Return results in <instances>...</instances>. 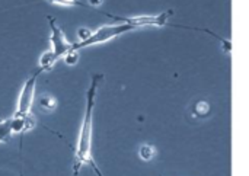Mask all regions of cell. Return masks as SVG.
<instances>
[{
  "instance_id": "cell-1",
  "label": "cell",
  "mask_w": 249,
  "mask_h": 176,
  "mask_svg": "<svg viewBox=\"0 0 249 176\" xmlns=\"http://www.w3.org/2000/svg\"><path fill=\"white\" fill-rule=\"evenodd\" d=\"M104 80V74H93L90 80V86L86 92V109L83 115V121L79 131V140L74 152L73 160V176L79 174L83 165H93L95 160L92 158V136H93V108L96 102V93L99 83Z\"/></svg>"
},
{
  "instance_id": "cell-13",
  "label": "cell",
  "mask_w": 249,
  "mask_h": 176,
  "mask_svg": "<svg viewBox=\"0 0 249 176\" xmlns=\"http://www.w3.org/2000/svg\"><path fill=\"white\" fill-rule=\"evenodd\" d=\"M90 35H92V31L88 28H79L77 29V36L80 38V41H86L88 38H90Z\"/></svg>"
},
{
  "instance_id": "cell-6",
  "label": "cell",
  "mask_w": 249,
  "mask_h": 176,
  "mask_svg": "<svg viewBox=\"0 0 249 176\" xmlns=\"http://www.w3.org/2000/svg\"><path fill=\"white\" fill-rule=\"evenodd\" d=\"M55 61H57V58L54 57L53 51H51V50H50V51H45V53L39 57L38 69H39L41 71H48V70H51V69L54 67Z\"/></svg>"
},
{
  "instance_id": "cell-11",
  "label": "cell",
  "mask_w": 249,
  "mask_h": 176,
  "mask_svg": "<svg viewBox=\"0 0 249 176\" xmlns=\"http://www.w3.org/2000/svg\"><path fill=\"white\" fill-rule=\"evenodd\" d=\"M38 102H39V106H41L42 109H47V111H53V109H55V106H57V101H55L53 96H48V95L41 96Z\"/></svg>"
},
{
  "instance_id": "cell-9",
  "label": "cell",
  "mask_w": 249,
  "mask_h": 176,
  "mask_svg": "<svg viewBox=\"0 0 249 176\" xmlns=\"http://www.w3.org/2000/svg\"><path fill=\"white\" fill-rule=\"evenodd\" d=\"M139 155H140V159L144 160V162H150L155 159L156 156V149L152 146V144H143L139 150Z\"/></svg>"
},
{
  "instance_id": "cell-7",
  "label": "cell",
  "mask_w": 249,
  "mask_h": 176,
  "mask_svg": "<svg viewBox=\"0 0 249 176\" xmlns=\"http://www.w3.org/2000/svg\"><path fill=\"white\" fill-rule=\"evenodd\" d=\"M210 112H212V106L207 101H198L193 106V115L197 118H206L210 115Z\"/></svg>"
},
{
  "instance_id": "cell-3",
  "label": "cell",
  "mask_w": 249,
  "mask_h": 176,
  "mask_svg": "<svg viewBox=\"0 0 249 176\" xmlns=\"http://www.w3.org/2000/svg\"><path fill=\"white\" fill-rule=\"evenodd\" d=\"M174 10H166V12H162L159 15H144V16H134V18H121V16H114V15H109V13H105L107 16L112 18V19H117L118 22H125V23H130L131 26L136 28H142V26H175L172 23H169V19L172 16ZM181 26V25H178ZM177 26V28H178Z\"/></svg>"
},
{
  "instance_id": "cell-14",
  "label": "cell",
  "mask_w": 249,
  "mask_h": 176,
  "mask_svg": "<svg viewBox=\"0 0 249 176\" xmlns=\"http://www.w3.org/2000/svg\"><path fill=\"white\" fill-rule=\"evenodd\" d=\"M88 1H89V6L93 9H96L98 6H101L104 3V0H88Z\"/></svg>"
},
{
  "instance_id": "cell-8",
  "label": "cell",
  "mask_w": 249,
  "mask_h": 176,
  "mask_svg": "<svg viewBox=\"0 0 249 176\" xmlns=\"http://www.w3.org/2000/svg\"><path fill=\"white\" fill-rule=\"evenodd\" d=\"M13 134L12 130V118L0 120V143H6Z\"/></svg>"
},
{
  "instance_id": "cell-10",
  "label": "cell",
  "mask_w": 249,
  "mask_h": 176,
  "mask_svg": "<svg viewBox=\"0 0 249 176\" xmlns=\"http://www.w3.org/2000/svg\"><path fill=\"white\" fill-rule=\"evenodd\" d=\"M50 3L53 4H58V6H69V7H74V6H79V7H90L89 3H85L82 0H48ZM93 9V7H92Z\"/></svg>"
},
{
  "instance_id": "cell-2",
  "label": "cell",
  "mask_w": 249,
  "mask_h": 176,
  "mask_svg": "<svg viewBox=\"0 0 249 176\" xmlns=\"http://www.w3.org/2000/svg\"><path fill=\"white\" fill-rule=\"evenodd\" d=\"M134 31V26H131L130 23L125 22H120V23H114V25H104L101 28H98L95 32H92L90 38H88L86 41H80V42H73V50L79 51L82 48H88L96 44H104L108 42L125 32Z\"/></svg>"
},
{
  "instance_id": "cell-15",
  "label": "cell",
  "mask_w": 249,
  "mask_h": 176,
  "mask_svg": "<svg viewBox=\"0 0 249 176\" xmlns=\"http://www.w3.org/2000/svg\"><path fill=\"white\" fill-rule=\"evenodd\" d=\"M92 168H93V171H95V174L98 176H102V174H101V171L98 169V166H96V163H93V165H90Z\"/></svg>"
},
{
  "instance_id": "cell-12",
  "label": "cell",
  "mask_w": 249,
  "mask_h": 176,
  "mask_svg": "<svg viewBox=\"0 0 249 176\" xmlns=\"http://www.w3.org/2000/svg\"><path fill=\"white\" fill-rule=\"evenodd\" d=\"M63 60L66 61L67 66H76L77 61H79V51H76V50L69 51V53L63 57Z\"/></svg>"
},
{
  "instance_id": "cell-4",
  "label": "cell",
  "mask_w": 249,
  "mask_h": 176,
  "mask_svg": "<svg viewBox=\"0 0 249 176\" xmlns=\"http://www.w3.org/2000/svg\"><path fill=\"white\" fill-rule=\"evenodd\" d=\"M42 71L39 69H36V71L25 82L19 99H18V105H16V111L13 114V117H25L31 112L32 104H34V98H35V86H36V79Z\"/></svg>"
},
{
  "instance_id": "cell-5",
  "label": "cell",
  "mask_w": 249,
  "mask_h": 176,
  "mask_svg": "<svg viewBox=\"0 0 249 176\" xmlns=\"http://www.w3.org/2000/svg\"><path fill=\"white\" fill-rule=\"evenodd\" d=\"M50 20V29H51V35H50V42H51V51L54 54V57L57 58V61L60 58H63L69 51L73 50V42H70L64 32L61 31V28L57 25L55 19L53 16H48Z\"/></svg>"
}]
</instances>
